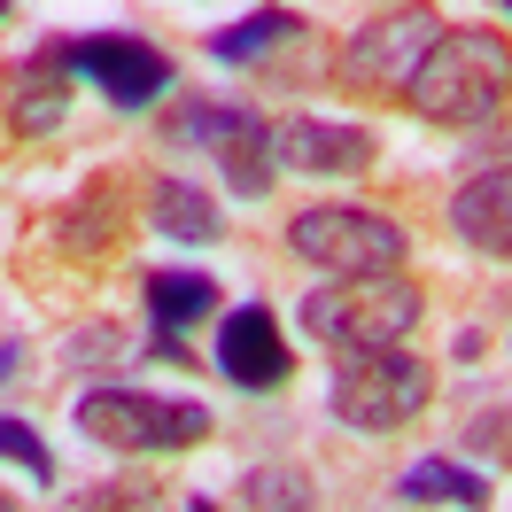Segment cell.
Listing matches in <instances>:
<instances>
[{
  "label": "cell",
  "instance_id": "cell-4",
  "mask_svg": "<svg viewBox=\"0 0 512 512\" xmlns=\"http://www.w3.org/2000/svg\"><path fill=\"white\" fill-rule=\"evenodd\" d=\"M326 404L342 427L357 435H396L435 404V365L412 350H373V357H342V373L326 388Z\"/></svg>",
  "mask_w": 512,
  "mask_h": 512
},
{
  "label": "cell",
  "instance_id": "cell-12",
  "mask_svg": "<svg viewBox=\"0 0 512 512\" xmlns=\"http://www.w3.org/2000/svg\"><path fill=\"white\" fill-rule=\"evenodd\" d=\"M450 225L481 256H505L512 264V163H481L474 179L450 194Z\"/></svg>",
  "mask_w": 512,
  "mask_h": 512
},
{
  "label": "cell",
  "instance_id": "cell-21",
  "mask_svg": "<svg viewBox=\"0 0 512 512\" xmlns=\"http://www.w3.org/2000/svg\"><path fill=\"white\" fill-rule=\"evenodd\" d=\"M466 450L489 458V466H512V412H481L474 427H466Z\"/></svg>",
  "mask_w": 512,
  "mask_h": 512
},
{
  "label": "cell",
  "instance_id": "cell-23",
  "mask_svg": "<svg viewBox=\"0 0 512 512\" xmlns=\"http://www.w3.org/2000/svg\"><path fill=\"white\" fill-rule=\"evenodd\" d=\"M187 512H218V505H210V497H187Z\"/></svg>",
  "mask_w": 512,
  "mask_h": 512
},
{
  "label": "cell",
  "instance_id": "cell-3",
  "mask_svg": "<svg viewBox=\"0 0 512 512\" xmlns=\"http://www.w3.org/2000/svg\"><path fill=\"white\" fill-rule=\"evenodd\" d=\"M78 435L101 450H194L210 435V412L187 404V396H156V388H132V381H101L78 396Z\"/></svg>",
  "mask_w": 512,
  "mask_h": 512
},
{
  "label": "cell",
  "instance_id": "cell-11",
  "mask_svg": "<svg viewBox=\"0 0 512 512\" xmlns=\"http://www.w3.org/2000/svg\"><path fill=\"white\" fill-rule=\"evenodd\" d=\"M70 39H39L24 63L8 70V125L16 132H55L70 117Z\"/></svg>",
  "mask_w": 512,
  "mask_h": 512
},
{
  "label": "cell",
  "instance_id": "cell-26",
  "mask_svg": "<svg viewBox=\"0 0 512 512\" xmlns=\"http://www.w3.org/2000/svg\"><path fill=\"white\" fill-rule=\"evenodd\" d=\"M497 8H512V0H497Z\"/></svg>",
  "mask_w": 512,
  "mask_h": 512
},
{
  "label": "cell",
  "instance_id": "cell-22",
  "mask_svg": "<svg viewBox=\"0 0 512 512\" xmlns=\"http://www.w3.org/2000/svg\"><path fill=\"white\" fill-rule=\"evenodd\" d=\"M8 373H16V342H0V388H8Z\"/></svg>",
  "mask_w": 512,
  "mask_h": 512
},
{
  "label": "cell",
  "instance_id": "cell-16",
  "mask_svg": "<svg viewBox=\"0 0 512 512\" xmlns=\"http://www.w3.org/2000/svg\"><path fill=\"white\" fill-rule=\"evenodd\" d=\"M396 497H404V505H458V512H481V505H489V474L458 466V458H419V466H404Z\"/></svg>",
  "mask_w": 512,
  "mask_h": 512
},
{
  "label": "cell",
  "instance_id": "cell-7",
  "mask_svg": "<svg viewBox=\"0 0 512 512\" xmlns=\"http://www.w3.org/2000/svg\"><path fill=\"white\" fill-rule=\"evenodd\" d=\"M163 132L179 140V148H202V156H218L225 171V187L233 194H264L272 187V125L256 117L249 101H210V94H194L179 101L171 117H163Z\"/></svg>",
  "mask_w": 512,
  "mask_h": 512
},
{
  "label": "cell",
  "instance_id": "cell-15",
  "mask_svg": "<svg viewBox=\"0 0 512 512\" xmlns=\"http://www.w3.org/2000/svg\"><path fill=\"white\" fill-rule=\"evenodd\" d=\"M148 225H156L163 241L202 249V241L225 233V210H218V194H202L194 179H156V187H148Z\"/></svg>",
  "mask_w": 512,
  "mask_h": 512
},
{
  "label": "cell",
  "instance_id": "cell-17",
  "mask_svg": "<svg viewBox=\"0 0 512 512\" xmlns=\"http://www.w3.org/2000/svg\"><path fill=\"white\" fill-rule=\"evenodd\" d=\"M241 505L249 512H319V489L303 466H249L241 474Z\"/></svg>",
  "mask_w": 512,
  "mask_h": 512
},
{
  "label": "cell",
  "instance_id": "cell-24",
  "mask_svg": "<svg viewBox=\"0 0 512 512\" xmlns=\"http://www.w3.org/2000/svg\"><path fill=\"white\" fill-rule=\"evenodd\" d=\"M0 512H16V497H8V489H0Z\"/></svg>",
  "mask_w": 512,
  "mask_h": 512
},
{
  "label": "cell",
  "instance_id": "cell-6",
  "mask_svg": "<svg viewBox=\"0 0 512 512\" xmlns=\"http://www.w3.org/2000/svg\"><path fill=\"white\" fill-rule=\"evenodd\" d=\"M435 32H443L435 8H381L373 24H357V32L342 39L334 86L357 94V101H404V86H412L419 55L435 47Z\"/></svg>",
  "mask_w": 512,
  "mask_h": 512
},
{
  "label": "cell",
  "instance_id": "cell-1",
  "mask_svg": "<svg viewBox=\"0 0 512 512\" xmlns=\"http://www.w3.org/2000/svg\"><path fill=\"white\" fill-rule=\"evenodd\" d=\"M404 101H412V117H427L443 132L489 125L512 101V39L497 24H443L435 47L419 55Z\"/></svg>",
  "mask_w": 512,
  "mask_h": 512
},
{
  "label": "cell",
  "instance_id": "cell-5",
  "mask_svg": "<svg viewBox=\"0 0 512 512\" xmlns=\"http://www.w3.org/2000/svg\"><path fill=\"white\" fill-rule=\"evenodd\" d=\"M288 249L303 264H319L326 280H342V272H396L412 256V233L381 210H357V202H311L288 218Z\"/></svg>",
  "mask_w": 512,
  "mask_h": 512
},
{
  "label": "cell",
  "instance_id": "cell-25",
  "mask_svg": "<svg viewBox=\"0 0 512 512\" xmlns=\"http://www.w3.org/2000/svg\"><path fill=\"white\" fill-rule=\"evenodd\" d=\"M0 16H8V0H0Z\"/></svg>",
  "mask_w": 512,
  "mask_h": 512
},
{
  "label": "cell",
  "instance_id": "cell-19",
  "mask_svg": "<svg viewBox=\"0 0 512 512\" xmlns=\"http://www.w3.org/2000/svg\"><path fill=\"white\" fill-rule=\"evenodd\" d=\"M63 512H156V489H140V481H94Z\"/></svg>",
  "mask_w": 512,
  "mask_h": 512
},
{
  "label": "cell",
  "instance_id": "cell-8",
  "mask_svg": "<svg viewBox=\"0 0 512 512\" xmlns=\"http://www.w3.org/2000/svg\"><path fill=\"white\" fill-rule=\"evenodd\" d=\"M70 70L86 86H101L117 109H148V101H163L179 86V63L140 32H78L70 39Z\"/></svg>",
  "mask_w": 512,
  "mask_h": 512
},
{
  "label": "cell",
  "instance_id": "cell-9",
  "mask_svg": "<svg viewBox=\"0 0 512 512\" xmlns=\"http://www.w3.org/2000/svg\"><path fill=\"white\" fill-rule=\"evenodd\" d=\"M272 163L280 171H303V179H365L381 163V132L342 125V117H288L272 132Z\"/></svg>",
  "mask_w": 512,
  "mask_h": 512
},
{
  "label": "cell",
  "instance_id": "cell-18",
  "mask_svg": "<svg viewBox=\"0 0 512 512\" xmlns=\"http://www.w3.org/2000/svg\"><path fill=\"white\" fill-rule=\"evenodd\" d=\"M0 458L24 466L32 481H55V450L39 443V427H24V419H8V412H0Z\"/></svg>",
  "mask_w": 512,
  "mask_h": 512
},
{
  "label": "cell",
  "instance_id": "cell-20",
  "mask_svg": "<svg viewBox=\"0 0 512 512\" xmlns=\"http://www.w3.org/2000/svg\"><path fill=\"white\" fill-rule=\"evenodd\" d=\"M70 365H109V357H132V334L125 326H86V334H70L63 342Z\"/></svg>",
  "mask_w": 512,
  "mask_h": 512
},
{
  "label": "cell",
  "instance_id": "cell-14",
  "mask_svg": "<svg viewBox=\"0 0 512 512\" xmlns=\"http://www.w3.org/2000/svg\"><path fill=\"white\" fill-rule=\"evenodd\" d=\"M140 295H148V326L156 334H187V326L218 319V280L194 272V264H156L140 280Z\"/></svg>",
  "mask_w": 512,
  "mask_h": 512
},
{
  "label": "cell",
  "instance_id": "cell-10",
  "mask_svg": "<svg viewBox=\"0 0 512 512\" xmlns=\"http://www.w3.org/2000/svg\"><path fill=\"white\" fill-rule=\"evenodd\" d=\"M218 373L233 388H249V396H280V388L295 381V350L288 334H280V319L264 311V303H233L218 319Z\"/></svg>",
  "mask_w": 512,
  "mask_h": 512
},
{
  "label": "cell",
  "instance_id": "cell-13",
  "mask_svg": "<svg viewBox=\"0 0 512 512\" xmlns=\"http://www.w3.org/2000/svg\"><path fill=\"white\" fill-rule=\"evenodd\" d=\"M295 39H311V24H303L295 8H256V16H241V24L210 32V55H218V63H256V70H272V78H288L280 47H295Z\"/></svg>",
  "mask_w": 512,
  "mask_h": 512
},
{
  "label": "cell",
  "instance_id": "cell-2",
  "mask_svg": "<svg viewBox=\"0 0 512 512\" xmlns=\"http://www.w3.org/2000/svg\"><path fill=\"white\" fill-rule=\"evenodd\" d=\"M427 311V295L419 280L396 264V272H342V280H326V288L303 295V334L334 357H373V350H404V334L419 326Z\"/></svg>",
  "mask_w": 512,
  "mask_h": 512
}]
</instances>
